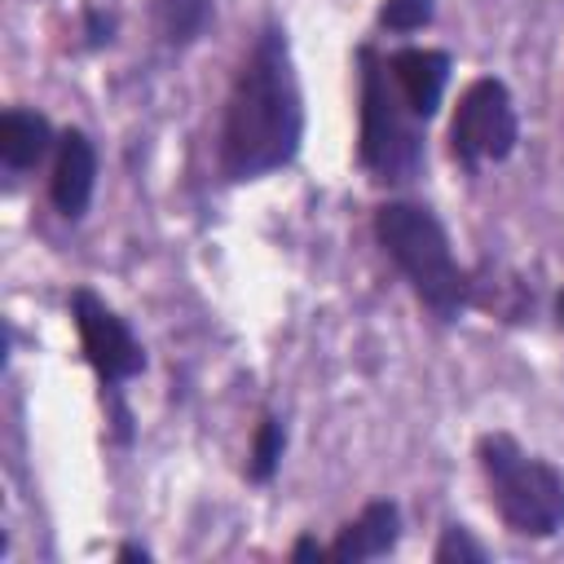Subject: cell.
Wrapping results in <instances>:
<instances>
[{
  "instance_id": "obj_2",
  "label": "cell",
  "mask_w": 564,
  "mask_h": 564,
  "mask_svg": "<svg viewBox=\"0 0 564 564\" xmlns=\"http://www.w3.org/2000/svg\"><path fill=\"white\" fill-rule=\"evenodd\" d=\"M375 242L388 256V264L401 273L410 295L441 322H458L471 300H476V278L471 269L454 256L445 220L419 203V198H383L370 216Z\"/></svg>"
},
{
  "instance_id": "obj_1",
  "label": "cell",
  "mask_w": 564,
  "mask_h": 564,
  "mask_svg": "<svg viewBox=\"0 0 564 564\" xmlns=\"http://www.w3.org/2000/svg\"><path fill=\"white\" fill-rule=\"evenodd\" d=\"M304 88L291 53V35L278 18H264L247 53L234 66L220 128H216V176L225 185H251L291 167L304 150Z\"/></svg>"
},
{
  "instance_id": "obj_14",
  "label": "cell",
  "mask_w": 564,
  "mask_h": 564,
  "mask_svg": "<svg viewBox=\"0 0 564 564\" xmlns=\"http://www.w3.org/2000/svg\"><path fill=\"white\" fill-rule=\"evenodd\" d=\"M432 560L436 564H485L489 560V546L458 520H445L436 546H432Z\"/></svg>"
},
{
  "instance_id": "obj_10",
  "label": "cell",
  "mask_w": 564,
  "mask_h": 564,
  "mask_svg": "<svg viewBox=\"0 0 564 564\" xmlns=\"http://www.w3.org/2000/svg\"><path fill=\"white\" fill-rule=\"evenodd\" d=\"M53 150H57V128L44 110L9 106L0 115V167L9 176H26V172L53 163Z\"/></svg>"
},
{
  "instance_id": "obj_18",
  "label": "cell",
  "mask_w": 564,
  "mask_h": 564,
  "mask_svg": "<svg viewBox=\"0 0 564 564\" xmlns=\"http://www.w3.org/2000/svg\"><path fill=\"white\" fill-rule=\"evenodd\" d=\"M555 317H560V326H564V291L555 295Z\"/></svg>"
},
{
  "instance_id": "obj_7",
  "label": "cell",
  "mask_w": 564,
  "mask_h": 564,
  "mask_svg": "<svg viewBox=\"0 0 564 564\" xmlns=\"http://www.w3.org/2000/svg\"><path fill=\"white\" fill-rule=\"evenodd\" d=\"M97 176H101V154H97V141L66 123L57 132V150H53V163H48V203L62 220L79 225L93 207V194H97Z\"/></svg>"
},
{
  "instance_id": "obj_17",
  "label": "cell",
  "mask_w": 564,
  "mask_h": 564,
  "mask_svg": "<svg viewBox=\"0 0 564 564\" xmlns=\"http://www.w3.org/2000/svg\"><path fill=\"white\" fill-rule=\"evenodd\" d=\"M115 560H123V564H150L154 551L141 546V542H119V546H115Z\"/></svg>"
},
{
  "instance_id": "obj_9",
  "label": "cell",
  "mask_w": 564,
  "mask_h": 564,
  "mask_svg": "<svg viewBox=\"0 0 564 564\" xmlns=\"http://www.w3.org/2000/svg\"><path fill=\"white\" fill-rule=\"evenodd\" d=\"M388 70H392L405 106L423 123L436 119V110L445 101V88H449V75H454V57L445 48H432V44H397L388 53Z\"/></svg>"
},
{
  "instance_id": "obj_6",
  "label": "cell",
  "mask_w": 564,
  "mask_h": 564,
  "mask_svg": "<svg viewBox=\"0 0 564 564\" xmlns=\"http://www.w3.org/2000/svg\"><path fill=\"white\" fill-rule=\"evenodd\" d=\"M449 159L476 176L489 163H507L520 145V110L502 75H476L449 115Z\"/></svg>"
},
{
  "instance_id": "obj_15",
  "label": "cell",
  "mask_w": 564,
  "mask_h": 564,
  "mask_svg": "<svg viewBox=\"0 0 564 564\" xmlns=\"http://www.w3.org/2000/svg\"><path fill=\"white\" fill-rule=\"evenodd\" d=\"M115 35H119V18L110 9H101V4H84V13H79V44L88 53H97V48H110Z\"/></svg>"
},
{
  "instance_id": "obj_3",
  "label": "cell",
  "mask_w": 564,
  "mask_h": 564,
  "mask_svg": "<svg viewBox=\"0 0 564 564\" xmlns=\"http://www.w3.org/2000/svg\"><path fill=\"white\" fill-rule=\"evenodd\" d=\"M352 62H357V167L383 189L414 185L427 167V137H423L427 123L405 106L388 70V53L361 40L352 48Z\"/></svg>"
},
{
  "instance_id": "obj_8",
  "label": "cell",
  "mask_w": 564,
  "mask_h": 564,
  "mask_svg": "<svg viewBox=\"0 0 564 564\" xmlns=\"http://www.w3.org/2000/svg\"><path fill=\"white\" fill-rule=\"evenodd\" d=\"M401 529H405L401 502L397 498H370L352 520H344L335 529L326 551L335 564H370V560H383L401 546Z\"/></svg>"
},
{
  "instance_id": "obj_16",
  "label": "cell",
  "mask_w": 564,
  "mask_h": 564,
  "mask_svg": "<svg viewBox=\"0 0 564 564\" xmlns=\"http://www.w3.org/2000/svg\"><path fill=\"white\" fill-rule=\"evenodd\" d=\"M286 560H291V564H322V560H330V551H326V546H322L313 533H300V538L291 542Z\"/></svg>"
},
{
  "instance_id": "obj_12",
  "label": "cell",
  "mask_w": 564,
  "mask_h": 564,
  "mask_svg": "<svg viewBox=\"0 0 564 564\" xmlns=\"http://www.w3.org/2000/svg\"><path fill=\"white\" fill-rule=\"evenodd\" d=\"M282 454H286V423H282L273 410H264V414L256 419V427H251V445H247V467H242V476H247L251 485H269V480L278 476V467H282Z\"/></svg>"
},
{
  "instance_id": "obj_5",
  "label": "cell",
  "mask_w": 564,
  "mask_h": 564,
  "mask_svg": "<svg viewBox=\"0 0 564 564\" xmlns=\"http://www.w3.org/2000/svg\"><path fill=\"white\" fill-rule=\"evenodd\" d=\"M66 313L75 322V335H79V352L88 361V370L97 375L101 383V401H106V423H110V436L115 445H132L137 436V419L123 401V383H132L137 375H145L150 357H145V344L137 339V330L128 326V317L106 300L97 295L93 286H75L66 295Z\"/></svg>"
},
{
  "instance_id": "obj_13",
  "label": "cell",
  "mask_w": 564,
  "mask_h": 564,
  "mask_svg": "<svg viewBox=\"0 0 564 564\" xmlns=\"http://www.w3.org/2000/svg\"><path fill=\"white\" fill-rule=\"evenodd\" d=\"M375 22L388 35H414L436 22V0H379Z\"/></svg>"
},
{
  "instance_id": "obj_4",
  "label": "cell",
  "mask_w": 564,
  "mask_h": 564,
  "mask_svg": "<svg viewBox=\"0 0 564 564\" xmlns=\"http://www.w3.org/2000/svg\"><path fill=\"white\" fill-rule=\"evenodd\" d=\"M476 467L485 476L489 507L507 533L546 542L564 529V467L529 454L502 427L476 436Z\"/></svg>"
},
{
  "instance_id": "obj_11",
  "label": "cell",
  "mask_w": 564,
  "mask_h": 564,
  "mask_svg": "<svg viewBox=\"0 0 564 564\" xmlns=\"http://www.w3.org/2000/svg\"><path fill=\"white\" fill-rule=\"evenodd\" d=\"M150 22L163 48H189L216 22V0H150Z\"/></svg>"
}]
</instances>
